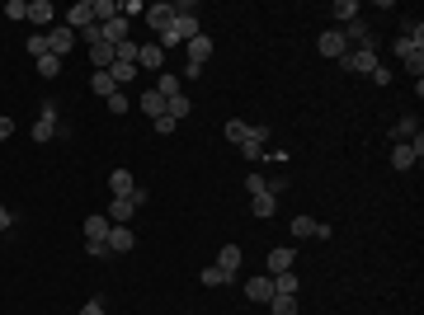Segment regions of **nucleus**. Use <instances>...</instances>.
Listing matches in <instances>:
<instances>
[{"mask_svg":"<svg viewBox=\"0 0 424 315\" xmlns=\"http://www.w3.org/2000/svg\"><path fill=\"white\" fill-rule=\"evenodd\" d=\"M184 48H188V62H193V66H207V57H212V38L198 33V38H188Z\"/></svg>","mask_w":424,"mask_h":315,"instance_id":"nucleus-18","label":"nucleus"},{"mask_svg":"<svg viewBox=\"0 0 424 315\" xmlns=\"http://www.w3.org/2000/svg\"><path fill=\"white\" fill-rule=\"evenodd\" d=\"M401 38H406V43H415V48H424V24L415 15H401Z\"/></svg>","mask_w":424,"mask_h":315,"instance_id":"nucleus-25","label":"nucleus"},{"mask_svg":"<svg viewBox=\"0 0 424 315\" xmlns=\"http://www.w3.org/2000/svg\"><path fill=\"white\" fill-rule=\"evenodd\" d=\"M316 52H321V57H330V62H340V57H345V52H349L345 33H340V29H326V33H321V38H316Z\"/></svg>","mask_w":424,"mask_h":315,"instance_id":"nucleus-8","label":"nucleus"},{"mask_svg":"<svg viewBox=\"0 0 424 315\" xmlns=\"http://www.w3.org/2000/svg\"><path fill=\"white\" fill-rule=\"evenodd\" d=\"M5 19H29V0H5Z\"/></svg>","mask_w":424,"mask_h":315,"instance_id":"nucleus-42","label":"nucleus"},{"mask_svg":"<svg viewBox=\"0 0 424 315\" xmlns=\"http://www.w3.org/2000/svg\"><path fill=\"white\" fill-rule=\"evenodd\" d=\"M245 132H250V123H245V118H226V142H231V146L245 142Z\"/></svg>","mask_w":424,"mask_h":315,"instance_id":"nucleus-38","label":"nucleus"},{"mask_svg":"<svg viewBox=\"0 0 424 315\" xmlns=\"http://www.w3.org/2000/svg\"><path fill=\"white\" fill-rule=\"evenodd\" d=\"M90 90H94L99 99L118 95V85H113V76H109V71H90Z\"/></svg>","mask_w":424,"mask_h":315,"instance_id":"nucleus-26","label":"nucleus"},{"mask_svg":"<svg viewBox=\"0 0 424 315\" xmlns=\"http://www.w3.org/2000/svg\"><path fill=\"white\" fill-rule=\"evenodd\" d=\"M109 254H127V250H137V236H132V226H109Z\"/></svg>","mask_w":424,"mask_h":315,"instance_id":"nucleus-15","label":"nucleus"},{"mask_svg":"<svg viewBox=\"0 0 424 315\" xmlns=\"http://www.w3.org/2000/svg\"><path fill=\"white\" fill-rule=\"evenodd\" d=\"M109 76H113V85L123 90V85H132V80H137L141 71H137V66H132V62H113V66H109Z\"/></svg>","mask_w":424,"mask_h":315,"instance_id":"nucleus-27","label":"nucleus"},{"mask_svg":"<svg viewBox=\"0 0 424 315\" xmlns=\"http://www.w3.org/2000/svg\"><path fill=\"white\" fill-rule=\"evenodd\" d=\"M264 142H269V127H255V123H250V132H245V142L236 146V151H240V156H245V160L255 165V160H264Z\"/></svg>","mask_w":424,"mask_h":315,"instance_id":"nucleus-7","label":"nucleus"},{"mask_svg":"<svg viewBox=\"0 0 424 315\" xmlns=\"http://www.w3.org/2000/svg\"><path fill=\"white\" fill-rule=\"evenodd\" d=\"M137 109L146 113V118H151V123H156L160 113H165V99H160L156 90H141V99H137Z\"/></svg>","mask_w":424,"mask_h":315,"instance_id":"nucleus-23","label":"nucleus"},{"mask_svg":"<svg viewBox=\"0 0 424 315\" xmlns=\"http://www.w3.org/2000/svg\"><path fill=\"white\" fill-rule=\"evenodd\" d=\"M24 52H33V62H38V57H47V33H33L29 43H24Z\"/></svg>","mask_w":424,"mask_h":315,"instance_id":"nucleus-40","label":"nucleus"},{"mask_svg":"<svg viewBox=\"0 0 424 315\" xmlns=\"http://www.w3.org/2000/svg\"><path fill=\"white\" fill-rule=\"evenodd\" d=\"M359 0H335V19H340V29H345V24H354V19H359Z\"/></svg>","mask_w":424,"mask_h":315,"instance_id":"nucleus-35","label":"nucleus"},{"mask_svg":"<svg viewBox=\"0 0 424 315\" xmlns=\"http://www.w3.org/2000/svg\"><path fill=\"white\" fill-rule=\"evenodd\" d=\"M132 15H146V5H141V0H123V19H132Z\"/></svg>","mask_w":424,"mask_h":315,"instance_id":"nucleus-48","label":"nucleus"},{"mask_svg":"<svg viewBox=\"0 0 424 315\" xmlns=\"http://www.w3.org/2000/svg\"><path fill=\"white\" fill-rule=\"evenodd\" d=\"M85 250H90L94 259H104V254H109V245H104V240H85Z\"/></svg>","mask_w":424,"mask_h":315,"instance_id":"nucleus-49","label":"nucleus"},{"mask_svg":"<svg viewBox=\"0 0 424 315\" xmlns=\"http://www.w3.org/2000/svg\"><path fill=\"white\" fill-rule=\"evenodd\" d=\"M373 85H392V66L377 62V66H373Z\"/></svg>","mask_w":424,"mask_h":315,"instance_id":"nucleus-45","label":"nucleus"},{"mask_svg":"<svg viewBox=\"0 0 424 315\" xmlns=\"http://www.w3.org/2000/svg\"><path fill=\"white\" fill-rule=\"evenodd\" d=\"M94 5V24H113V19H123V0H90Z\"/></svg>","mask_w":424,"mask_h":315,"instance_id":"nucleus-19","label":"nucleus"},{"mask_svg":"<svg viewBox=\"0 0 424 315\" xmlns=\"http://www.w3.org/2000/svg\"><path fill=\"white\" fill-rule=\"evenodd\" d=\"M109 217H85V240H109Z\"/></svg>","mask_w":424,"mask_h":315,"instance_id":"nucleus-30","label":"nucleus"},{"mask_svg":"<svg viewBox=\"0 0 424 315\" xmlns=\"http://www.w3.org/2000/svg\"><path fill=\"white\" fill-rule=\"evenodd\" d=\"M76 38L85 43V48H94V43H104V29H99V24H90V29H80Z\"/></svg>","mask_w":424,"mask_h":315,"instance_id":"nucleus-43","label":"nucleus"},{"mask_svg":"<svg viewBox=\"0 0 424 315\" xmlns=\"http://www.w3.org/2000/svg\"><path fill=\"white\" fill-rule=\"evenodd\" d=\"M264 306H269V315H297V297H278V292H274Z\"/></svg>","mask_w":424,"mask_h":315,"instance_id":"nucleus-33","label":"nucleus"},{"mask_svg":"<svg viewBox=\"0 0 424 315\" xmlns=\"http://www.w3.org/2000/svg\"><path fill=\"white\" fill-rule=\"evenodd\" d=\"M264 189H269V193H274V198H278V193H283V189H288V174H278V179H269Z\"/></svg>","mask_w":424,"mask_h":315,"instance_id":"nucleus-50","label":"nucleus"},{"mask_svg":"<svg viewBox=\"0 0 424 315\" xmlns=\"http://www.w3.org/2000/svg\"><path fill=\"white\" fill-rule=\"evenodd\" d=\"M151 127H156L160 137H170V132H179V123H174L170 113H160V118H156V123H151Z\"/></svg>","mask_w":424,"mask_h":315,"instance_id":"nucleus-44","label":"nucleus"},{"mask_svg":"<svg viewBox=\"0 0 424 315\" xmlns=\"http://www.w3.org/2000/svg\"><path fill=\"white\" fill-rule=\"evenodd\" d=\"M250 212H255L259 221H269L274 212H278V203H274V193H259V198H250Z\"/></svg>","mask_w":424,"mask_h":315,"instance_id":"nucleus-32","label":"nucleus"},{"mask_svg":"<svg viewBox=\"0 0 424 315\" xmlns=\"http://www.w3.org/2000/svg\"><path fill=\"white\" fill-rule=\"evenodd\" d=\"M245 297L264 306V301L274 297V278H269V273H259V278H245Z\"/></svg>","mask_w":424,"mask_h":315,"instance_id":"nucleus-17","label":"nucleus"},{"mask_svg":"<svg viewBox=\"0 0 424 315\" xmlns=\"http://www.w3.org/2000/svg\"><path fill=\"white\" fill-rule=\"evenodd\" d=\"M392 52L401 57V66H406L415 80H424V48H415V43H406V38H396L392 43Z\"/></svg>","mask_w":424,"mask_h":315,"instance_id":"nucleus-4","label":"nucleus"},{"mask_svg":"<svg viewBox=\"0 0 424 315\" xmlns=\"http://www.w3.org/2000/svg\"><path fill=\"white\" fill-rule=\"evenodd\" d=\"M132 189H137V179H132V170H113V174H109V193H113V198H127Z\"/></svg>","mask_w":424,"mask_h":315,"instance_id":"nucleus-20","label":"nucleus"},{"mask_svg":"<svg viewBox=\"0 0 424 315\" xmlns=\"http://www.w3.org/2000/svg\"><path fill=\"white\" fill-rule=\"evenodd\" d=\"M141 19H146V29H151V33H165V29H170V19H174V0H156V5H146V15H141Z\"/></svg>","mask_w":424,"mask_h":315,"instance_id":"nucleus-6","label":"nucleus"},{"mask_svg":"<svg viewBox=\"0 0 424 315\" xmlns=\"http://www.w3.org/2000/svg\"><path fill=\"white\" fill-rule=\"evenodd\" d=\"M104 104H109V113H113V118H123V113L132 109V99H127L123 90H118V95H109V99H104Z\"/></svg>","mask_w":424,"mask_h":315,"instance_id":"nucleus-39","label":"nucleus"},{"mask_svg":"<svg viewBox=\"0 0 424 315\" xmlns=\"http://www.w3.org/2000/svg\"><path fill=\"white\" fill-rule=\"evenodd\" d=\"M274 292H278V297H297V292H302V278L293 273V268H288V273H274Z\"/></svg>","mask_w":424,"mask_h":315,"instance_id":"nucleus-22","label":"nucleus"},{"mask_svg":"<svg viewBox=\"0 0 424 315\" xmlns=\"http://www.w3.org/2000/svg\"><path fill=\"white\" fill-rule=\"evenodd\" d=\"M38 76H43V80H57V76H62V57H52V52H47V57H38Z\"/></svg>","mask_w":424,"mask_h":315,"instance_id":"nucleus-37","label":"nucleus"},{"mask_svg":"<svg viewBox=\"0 0 424 315\" xmlns=\"http://www.w3.org/2000/svg\"><path fill=\"white\" fill-rule=\"evenodd\" d=\"M340 33H345V43H349V48H377V38H373V29L363 24V15L354 19V24H345Z\"/></svg>","mask_w":424,"mask_h":315,"instance_id":"nucleus-12","label":"nucleus"},{"mask_svg":"<svg viewBox=\"0 0 424 315\" xmlns=\"http://www.w3.org/2000/svg\"><path fill=\"white\" fill-rule=\"evenodd\" d=\"M165 113H170L174 123H184L188 113H193V104H188V95H174V99H165Z\"/></svg>","mask_w":424,"mask_h":315,"instance_id":"nucleus-34","label":"nucleus"},{"mask_svg":"<svg viewBox=\"0 0 424 315\" xmlns=\"http://www.w3.org/2000/svg\"><path fill=\"white\" fill-rule=\"evenodd\" d=\"M132 212H137V203H132V198H113V203H109V221H113V226H127V221H132Z\"/></svg>","mask_w":424,"mask_h":315,"instance_id":"nucleus-21","label":"nucleus"},{"mask_svg":"<svg viewBox=\"0 0 424 315\" xmlns=\"http://www.w3.org/2000/svg\"><path fill=\"white\" fill-rule=\"evenodd\" d=\"M137 43H132V38H123V43H113V62H132V66H137Z\"/></svg>","mask_w":424,"mask_h":315,"instance_id":"nucleus-36","label":"nucleus"},{"mask_svg":"<svg viewBox=\"0 0 424 315\" xmlns=\"http://www.w3.org/2000/svg\"><path fill=\"white\" fill-rule=\"evenodd\" d=\"M151 90H156L160 99H174V95H184V80H179V71H160Z\"/></svg>","mask_w":424,"mask_h":315,"instance_id":"nucleus-16","label":"nucleus"},{"mask_svg":"<svg viewBox=\"0 0 424 315\" xmlns=\"http://www.w3.org/2000/svg\"><path fill=\"white\" fill-rule=\"evenodd\" d=\"M420 160H415V151H410V142H401V146H392V170H415Z\"/></svg>","mask_w":424,"mask_h":315,"instance_id":"nucleus-28","label":"nucleus"},{"mask_svg":"<svg viewBox=\"0 0 424 315\" xmlns=\"http://www.w3.org/2000/svg\"><path fill=\"white\" fill-rule=\"evenodd\" d=\"M137 71H146V76H160V71H165V52H160L156 43H141V52H137Z\"/></svg>","mask_w":424,"mask_h":315,"instance_id":"nucleus-11","label":"nucleus"},{"mask_svg":"<svg viewBox=\"0 0 424 315\" xmlns=\"http://www.w3.org/2000/svg\"><path fill=\"white\" fill-rule=\"evenodd\" d=\"M198 283H203V287H226V283H236V278H231V273H221L217 264H207L203 273H198Z\"/></svg>","mask_w":424,"mask_h":315,"instance_id":"nucleus-31","label":"nucleus"},{"mask_svg":"<svg viewBox=\"0 0 424 315\" xmlns=\"http://www.w3.org/2000/svg\"><path fill=\"white\" fill-rule=\"evenodd\" d=\"M288 231H293L297 240H330V236H335V231H330L326 221H316V217H302V212L293 217V226H288Z\"/></svg>","mask_w":424,"mask_h":315,"instance_id":"nucleus-5","label":"nucleus"},{"mask_svg":"<svg viewBox=\"0 0 424 315\" xmlns=\"http://www.w3.org/2000/svg\"><path fill=\"white\" fill-rule=\"evenodd\" d=\"M245 193H250V198L269 193V189H264V174H259V170H250V174H245Z\"/></svg>","mask_w":424,"mask_h":315,"instance_id":"nucleus-41","label":"nucleus"},{"mask_svg":"<svg viewBox=\"0 0 424 315\" xmlns=\"http://www.w3.org/2000/svg\"><path fill=\"white\" fill-rule=\"evenodd\" d=\"M212 264H217L221 273H231V278H236V273H240V264H245V254H240V245H231V240H226V245L217 250V259H212Z\"/></svg>","mask_w":424,"mask_h":315,"instance_id":"nucleus-14","label":"nucleus"},{"mask_svg":"<svg viewBox=\"0 0 424 315\" xmlns=\"http://www.w3.org/2000/svg\"><path fill=\"white\" fill-rule=\"evenodd\" d=\"M415 132H420V118H415V113H406V118H401V123L392 127V146L410 142V137H415Z\"/></svg>","mask_w":424,"mask_h":315,"instance_id":"nucleus-24","label":"nucleus"},{"mask_svg":"<svg viewBox=\"0 0 424 315\" xmlns=\"http://www.w3.org/2000/svg\"><path fill=\"white\" fill-rule=\"evenodd\" d=\"M80 315H104V297H90L85 306H80Z\"/></svg>","mask_w":424,"mask_h":315,"instance_id":"nucleus-47","label":"nucleus"},{"mask_svg":"<svg viewBox=\"0 0 424 315\" xmlns=\"http://www.w3.org/2000/svg\"><path fill=\"white\" fill-rule=\"evenodd\" d=\"M47 52H52V57H62V62H66V52H76V33L66 29V24H57V29H47Z\"/></svg>","mask_w":424,"mask_h":315,"instance_id":"nucleus-9","label":"nucleus"},{"mask_svg":"<svg viewBox=\"0 0 424 315\" xmlns=\"http://www.w3.org/2000/svg\"><path fill=\"white\" fill-rule=\"evenodd\" d=\"M10 226H15V212H10V207L0 203V231H10Z\"/></svg>","mask_w":424,"mask_h":315,"instance_id":"nucleus-51","label":"nucleus"},{"mask_svg":"<svg viewBox=\"0 0 424 315\" xmlns=\"http://www.w3.org/2000/svg\"><path fill=\"white\" fill-rule=\"evenodd\" d=\"M293 259H297V254H293V245H274V250L264 254L269 278H274V273H288V268H293Z\"/></svg>","mask_w":424,"mask_h":315,"instance_id":"nucleus-13","label":"nucleus"},{"mask_svg":"<svg viewBox=\"0 0 424 315\" xmlns=\"http://www.w3.org/2000/svg\"><path fill=\"white\" fill-rule=\"evenodd\" d=\"M57 99H43V109H38V123L29 127L33 132V142H52V137H57Z\"/></svg>","mask_w":424,"mask_h":315,"instance_id":"nucleus-2","label":"nucleus"},{"mask_svg":"<svg viewBox=\"0 0 424 315\" xmlns=\"http://www.w3.org/2000/svg\"><path fill=\"white\" fill-rule=\"evenodd\" d=\"M85 52H90L94 71H109V66H113V48H109V43H94V48H85Z\"/></svg>","mask_w":424,"mask_h":315,"instance_id":"nucleus-29","label":"nucleus"},{"mask_svg":"<svg viewBox=\"0 0 424 315\" xmlns=\"http://www.w3.org/2000/svg\"><path fill=\"white\" fill-rule=\"evenodd\" d=\"M179 80H184V85H193V80H203V66H193V62H188L184 71H179Z\"/></svg>","mask_w":424,"mask_h":315,"instance_id":"nucleus-46","label":"nucleus"},{"mask_svg":"<svg viewBox=\"0 0 424 315\" xmlns=\"http://www.w3.org/2000/svg\"><path fill=\"white\" fill-rule=\"evenodd\" d=\"M373 66H377V48H349L340 57V71H349V76H373Z\"/></svg>","mask_w":424,"mask_h":315,"instance_id":"nucleus-1","label":"nucleus"},{"mask_svg":"<svg viewBox=\"0 0 424 315\" xmlns=\"http://www.w3.org/2000/svg\"><path fill=\"white\" fill-rule=\"evenodd\" d=\"M10 132H15V123H10V118H5V113H0V142H5V137H10Z\"/></svg>","mask_w":424,"mask_h":315,"instance_id":"nucleus-52","label":"nucleus"},{"mask_svg":"<svg viewBox=\"0 0 424 315\" xmlns=\"http://www.w3.org/2000/svg\"><path fill=\"white\" fill-rule=\"evenodd\" d=\"M62 24H66V29H71V33L90 29V24H94V5H90V0H76V5H71V10H66V15H62Z\"/></svg>","mask_w":424,"mask_h":315,"instance_id":"nucleus-10","label":"nucleus"},{"mask_svg":"<svg viewBox=\"0 0 424 315\" xmlns=\"http://www.w3.org/2000/svg\"><path fill=\"white\" fill-rule=\"evenodd\" d=\"M29 24H33V33H47V29L62 24V15H57L52 0H29Z\"/></svg>","mask_w":424,"mask_h":315,"instance_id":"nucleus-3","label":"nucleus"}]
</instances>
